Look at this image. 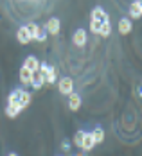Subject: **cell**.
Instances as JSON below:
<instances>
[{"instance_id": "25", "label": "cell", "mask_w": 142, "mask_h": 156, "mask_svg": "<svg viewBox=\"0 0 142 156\" xmlns=\"http://www.w3.org/2000/svg\"><path fill=\"white\" fill-rule=\"evenodd\" d=\"M7 156H18V154H16V153H9Z\"/></svg>"}, {"instance_id": "16", "label": "cell", "mask_w": 142, "mask_h": 156, "mask_svg": "<svg viewBox=\"0 0 142 156\" xmlns=\"http://www.w3.org/2000/svg\"><path fill=\"white\" fill-rule=\"evenodd\" d=\"M45 83H47V84L58 83V72H56V68L50 66V65H49V70H47V74H45Z\"/></svg>"}, {"instance_id": "24", "label": "cell", "mask_w": 142, "mask_h": 156, "mask_svg": "<svg viewBox=\"0 0 142 156\" xmlns=\"http://www.w3.org/2000/svg\"><path fill=\"white\" fill-rule=\"evenodd\" d=\"M74 156H86V153H85V151H79V153H76Z\"/></svg>"}, {"instance_id": "13", "label": "cell", "mask_w": 142, "mask_h": 156, "mask_svg": "<svg viewBox=\"0 0 142 156\" xmlns=\"http://www.w3.org/2000/svg\"><path fill=\"white\" fill-rule=\"evenodd\" d=\"M32 101V95L31 92H27V90H24V88H20V94H18V102L24 106V108H27L29 104H31Z\"/></svg>"}, {"instance_id": "7", "label": "cell", "mask_w": 142, "mask_h": 156, "mask_svg": "<svg viewBox=\"0 0 142 156\" xmlns=\"http://www.w3.org/2000/svg\"><path fill=\"white\" fill-rule=\"evenodd\" d=\"M90 20H97V22H108V20H110V16H108V13H106L103 7H94V9H92V13H90Z\"/></svg>"}, {"instance_id": "20", "label": "cell", "mask_w": 142, "mask_h": 156, "mask_svg": "<svg viewBox=\"0 0 142 156\" xmlns=\"http://www.w3.org/2000/svg\"><path fill=\"white\" fill-rule=\"evenodd\" d=\"M101 25H103V22L90 20V32H94V34H99V31H101Z\"/></svg>"}, {"instance_id": "19", "label": "cell", "mask_w": 142, "mask_h": 156, "mask_svg": "<svg viewBox=\"0 0 142 156\" xmlns=\"http://www.w3.org/2000/svg\"><path fill=\"white\" fill-rule=\"evenodd\" d=\"M110 32H111V23H110V20L108 22H103V25H101V31H99V34L101 36H110Z\"/></svg>"}, {"instance_id": "1", "label": "cell", "mask_w": 142, "mask_h": 156, "mask_svg": "<svg viewBox=\"0 0 142 156\" xmlns=\"http://www.w3.org/2000/svg\"><path fill=\"white\" fill-rule=\"evenodd\" d=\"M43 29H45V32L50 34V36L60 34V29H61V22H60V18H56V16L49 18L47 22H45V25H43Z\"/></svg>"}, {"instance_id": "21", "label": "cell", "mask_w": 142, "mask_h": 156, "mask_svg": "<svg viewBox=\"0 0 142 156\" xmlns=\"http://www.w3.org/2000/svg\"><path fill=\"white\" fill-rule=\"evenodd\" d=\"M18 94H20V88L13 90V92L9 94V97H7V104H11V102H18Z\"/></svg>"}, {"instance_id": "2", "label": "cell", "mask_w": 142, "mask_h": 156, "mask_svg": "<svg viewBox=\"0 0 142 156\" xmlns=\"http://www.w3.org/2000/svg\"><path fill=\"white\" fill-rule=\"evenodd\" d=\"M58 90L61 95H70L74 92V79L70 77H61L58 81Z\"/></svg>"}, {"instance_id": "4", "label": "cell", "mask_w": 142, "mask_h": 156, "mask_svg": "<svg viewBox=\"0 0 142 156\" xmlns=\"http://www.w3.org/2000/svg\"><path fill=\"white\" fill-rule=\"evenodd\" d=\"M117 31H119V34H122V36L129 34V32L133 31V22H131L128 16L121 18V20H119V23H117Z\"/></svg>"}, {"instance_id": "26", "label": "cell", "mask_w": 142, "mask_h": 156, "mask_svg": "<svg viewBox=\"0 0 142 156\" xmlns=\"http://www.w3.org/2000/svg\"><path fill=\"white\" fill-rule=\"evenodd\" d=\"M58 156H63V154H58Z\"/></svg>"}, {"instance_id": "10", "label": "cell", "mask_w": 142, "mask_h": 156, "mask_svg": "<svg viewBox=\"0 0 142 156\" xmlns=\"http://www.w3.org/2000/svg\"><path fill=\"white\" fill-rule=\"evenodd\" d=\"M94 145H95V142L94 138H92V135L88 133V131H85V136H83V142H81V151H85V153H88V151H92L94 149Z\"/></svg>"}, {"instance_id": "12", "label": "cell", "mask_w": 142, "mask_h": 156, "mask_svg": "<svg viewBox=\"0 0 142 156\" xmlns=\"http://www.w3.org/2000/svg\"><path fill=\"white\" fill-rule=\"evenodd\" d=\"M18 76H20V83H22L24 86H31V81H32V72L31 70H27L25 66H22L20 72H18Z\"/></svg>"}, {"instance_id": "5", "label": "cell", "mask_w": 142, "mask_h": 156, "mask_svg": "<svg viewBox=\"0 0 142 156\" xmlns=\"http://www.w3.org/2000/svg\"><path fill=\"white\" fill-rule=\"evenodd\" d=\"M86 40H88V36H86V31L85 29H78V31L74 32V36H72V43L79 48H83L86 45Z\"/></svg>"}, {"instance_id": "18", "label": "cell", "mask_w": 142, "mask_h": 156, "mask_svg": "<svg viewBox=\"0 0 142 156\" xmlns=\"http://www.w3.org/2000/svg\"><path fill=\"white\" fill-rule=\"evenodd\" d=\"M25 29H27V32H29L31 40H34V38H36V34H38L40 25H38V23H34V22H31V23H27V25H25Z\"/></svg>"}, {"instance_id": "23", "label": "cell", "mask_w": 142, "mask_h": 156, "mask_svg": "<svg viewBox=\"0 0 142 156\" xmlns=\"http://www.w3.org/2000/svg\"><path fill=\"white\" fill-rule=\"evenodd\" d=\"M63 149H65V151H68V149H70V142H68V140H63Z\"/></svg>"}, {"instance_id": "6", "label": "cell", "mask_w": 142, "mask_h": 156, "mask_svg": "<svg viewBox=\"0 0 142 156\" xmlns=\"http://www.w3.org/2000/svg\"><path fill=\"white\" fill-rule=\"evenodd\" d=\"M24 109H25V108H24L20 102H11V104H7V106H5V109H4V111H5V115H7L9 119H16V117H18Z\"/></svg>"}, {"instance_id": "3", "label": "cell", "mask_w": 142, "mask_h": 156, "mask_svg": "<svg viewBox=\"0 0 142 156\" xmlns=\"http://www.w3.org/2000/svg\"><path fill=\"white\" fill-rule=\"evenodd\" d=\"M128 18L129 20H139L142 16V2L140 0H133L131 2V5H129V9H128Z\"/></svg>"}, {"instance_id": "17", "label": "cell", "mask_w": 142, "mask_h": 156, "mask_svg": "<svg viewBox=\"0 0 142 156\" xmlns=\"http://www.w3.org/2000/svg\"><path fill=\"white\" fill-rule=\"evenodd\" d=\"M83 136H85V129H78V131L74 133V136H72V144H74L76 147H81Z\"/></svg>"}, {"instance_id": "11", "label": "cell", "mask_w": 142, "mask_h": 156, "mask_svg": "<svg viewBox=\"0 0 142 156\" xmlns=\"http://www.w3.org/2000/svg\"><path fill=\"white\" fill-rule=\"evenodd\" d=\"M16 40H18V43H22V45H27V43H31V36H29V32L25 29V25H22L18 31H16Z\"/></svg>"}, {"instance_id": "8", "label": "cell", "mask_w": 142, "mask_h": 156, "mask_svg": "<svg viewBox=\"0 0 142 156\" xmlns=\"http://www.w3.org/2000/svg\"><path fill=\"white\" fill-rule=\"evenodd\" d=\"M67 97H68V108L72 109V111H79L81 104H83V101H81V95L76 94V92H72V94L67 95Z\"/></svg>"}, {"instance_id": "22", "label": "cell", "mask_w": 142, "mask_h": 156, "mask_svg": "<svg viewBox=\"0 0 142 156\" xmlns=\"http://www.w3.org/2000/svg\"><path fill=\"white\" fill-rule=\"evenodd\" d=\"M45 38H47V32H45L43 27H40V29H38V34H36V38H34V40H36V41H45Z\"/></svg>"}, {"instance_id": "9", "label": "cell", "mask_w": 142, "mask_h": 156, "mask_svg": "<svg viewBox=\"0 0 142 156\" xmlns=\"http://www.w3.org/2000/svg\"><path fill=\"white\" fill-rule=\"evenodd\" d=\"M22 66H25L27 70H31L32 74H34V72H38V68H40V61H38L36 56H27V58L24 59V65H22Z\"/></svg>"}, {"instance_id": "14", "label": "cell", "mask_w": 142, "mask_h": 156, "mask_svg": "<svg viewBox=\"0 0 142 156\" xmlns=\"http://www.w3.org/2000/svg\"><path fill=\"white\" fill-rule=\"evenodd\" d=\"M90 135H92V138H94L95 145H97V144H103V142H104V129H103L101 126H95L94 131H90Z\"/></svg>"}, {"instance_id": "15", "label": "cell", "mask_w": 142, "mask_h": 156, "mask_svg": "<svg viewBox=\"0 0 142 156\" xmlns=\"http://www.w3.org/2000/svg\"><path fill=\"white\" fill-rule=\"evenodd\" d=\"M45 84V77L40 74V72H34L32 74V81H31V86L34 88V90H40L42 86Z\"/></svg>"}]
</instances>
